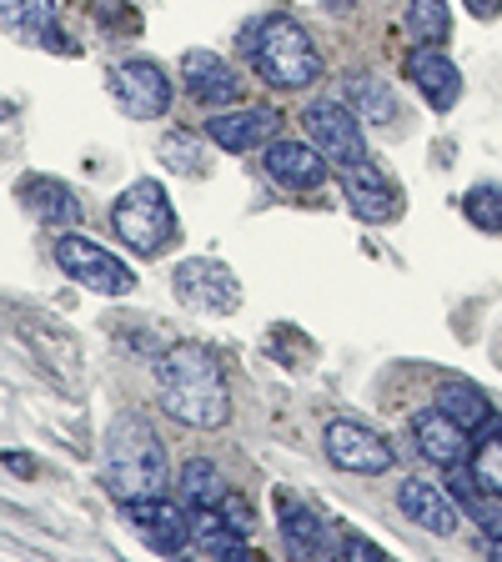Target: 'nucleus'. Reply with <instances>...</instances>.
I'll return each mask as SVG.
<instances>
[{
  "label": "nucleus",
  "mask_w": 502,
  "mask_h": 562,
  "mask_svg": "<svg viewBox=\"0 0 502 562\" xmlns=\"http://www.w3.org/2000/svg\"><path fill=\"white\" fill-rule=\"evenodd\" d=\"M156 392H161L166 417H176L181 427L211 432V427H226V417H232L222 362L197 341H181V347L166 351L161 367H156Z\"/></svg>",
  "instance_id": "nucleus-1"
},
{
  "label": "nucleus",
  "mask_w": 502,
  "mask_h": 562,
  "mask_svg": "<svg viewBox=\"0 0 502 562\" xmlns=\"http://www.w3.org/2000/svg\"><path fill=\"white\" fill-rule=\"evenodd\" d=\"M101 482L116 503L131 497H156L166 492V447L152 432L146 417H116L105 432V452H101Z\"/></svg>",
  "instance_id": "nucleus-2"
},
{
  "label": "nucleus",
  "mask_w": 502,
  "mask_h": 562,
  "mask_svg": "<svg viewBox=\"0 0 502 562\" xmlns=\"http://www.w3.org/2000/svg\"><path fill=\"white\" fill-rule=\"evenodd\" d=\"M242 50L261 70V81L277 91H302L322 76V50L312 46V35L292 15H267V21L246 25Z\"/></svg>",
  "instance_id": "nucleus-3"
},
{
  "label": "nucleus",
  "mask_w": 502,
  "mask_h": 562,
  "mask_svg": "<svg viewBox=\"0 0 502 562\" xmlns=\"http://www.w3.org/2000/svg\"><path fill=\"white\" fill-rule=\"evenodd\" d=\"M111 226L136 257H161L176 241V216L161 181H136V187L121 191L116 206H111Z\"/></svg>",
  "instance_id": "nucleus-4"
},
{
  "label": "nucleus",
  "mask_w": 502,
  "mask_h": 562,
  "mask_svg": "<svg viewBox=\"0 0 502 562\" xmlns=\"http://www.w3.org/2000/svg\"><path fill=\"white\" fill-rule=\"evenodd\" d=\"M56 267L66 271L70 281H81V286H91V292L101 296H126L131 286H136V277H131V267H121V257H111L105 246L86 241V236L66 232L56 241Z\"/></svg>",
  "instance_id": "nucleus-5"
},
{
  "label": "nucleus",
  "mask_w": 502,
  "mask_h": 562,
  "mask_svg": "<svg viewBox=\"0 0 502 562\" xmlns=\"http://www.w3.org/2000/svg\"><path fill=\"white\" fill-rule=\"evenodd\" d=\"M302 126H306V140H312L316 151L327 156L332 166H357L367 161V140H362V116H352L347 105L337 101H312L302 111Z\"/></svg>",
  "instance_id": "nucleus-6"
},
{
  "label": "nucleus",
  "mask_w": 502,
  "mask_h": 562,
  "mask_svg": "<svg viewBox=\"0 0 502 562\" xmlns=\"http://www.w3.org/2000/svg\"><path fill=\"white\" fill-rule=\"evenodd\" d=\"M111 95L136 121H161L171 111V76L156 60H121L111 70Z\"/></svg>",
  "instance_id": "nucleus-7"
},
{
  "label": "nucleus",
  "mask_w": 502,
  "mask_h": 562,
  "mask_svg": "<svg viewBox=\"0 0 502 562\" xmlns=\"http://www.w3.org/2000/svg\"><path fill=\"white\" fill-rule=\"evenodd\" d=\"M277 517H281V538H287V552L302 562H322V558H342V538L327 517L306 507L292 492H277Z\"/></svg>",
  "instance_id": "nucleus-8"
},
{
  "label": "nucleus",
  "mask_w": 502,
  "mask_h": 562,
  "mask_svg": "<svg viewBox=\"0 0 502 562\" xmlns=\"http://www.w3.org/2000/svg\"><path fill=\"white\" fill-rule=\"evenodd\" d=\"M121 513L136 527V538L152 552H161V558H176V552L191 548V517L176 503H166L161 492L156 497H131V503H121Z\"/></svg>",
  "instance_id": "nucleus-9"
},
{
  "label": "nucleus",
  "mask_w": 502,
  "mask_h": 562,
  "mask_svg": "<svg viewBox=\"0 0 502 562\" xmlns=\"http://www.w3.org/2000/svg\"><path fill=\"white\" fill-rule=\"evenodd\" d=\"M176 296L197 312H236L242 306V281L222 267V261H181L176 267Z\"/></svg>",
  "instance_id": "nucleus-10"
},
{
  "label": "nucleus",
  "mask_w": 502,
  "mask_h": 562,
  "mask_svg": "<svg viewBox=\"0 0 502 562\" xmlns=\"http://www.w3.org/2000/svg\"><path fill=\"white\" fill-rule=\"evenodd\" d=\"M322 442H327L332 468H342V472H357V477L392 472V447H387L372 427H362V422H332Z\"/></svg>",
  "instance_id": "nucleus-11"
},
{
  "label": "nucleus",
  "mask_w": 502,
  "mask_h": 562,
  "mask_svg": "<svg viewBox=\"0 0 502 562\" xmlns=\"http://www.w3.org/2000/svg\"><path fill=\"white\" fill-rule=\"evenodd\" d=\"M281 131V116L271 105H242V111H222V116L207 121V136L222 146V151H257L271 146Z\"/></svg>",
  "instance_id": "nucleus-12"
},
{
  "label": "nucleus",
  "mask_w": 502,
  "mask_h": 562,
  "mask_svg": "<svg viewBox=\"0 0 502 562\" xmlns=\"http://www.w3.org/2000/svg\"><path fill=\"white\" fill-rule=\"evenodd\" d=\"M181 81H187L191 101L216 105V111L242 101V76H236L216 50H187V56H181Z\"/></svg>",
  "instance_id": "nucleus-13"
},
{
  "label": "nucleus",
  "mask_w": 502,
  "mask_h": 562,
  "mask_svg": "<svg viewBox=\"0 0 502 562\" xmlns=\"http://www.w3.org/2000/svg\"><path fill=\"white\" fill-rule=\"evenodd\" d=\"M412 442H417V452L427 457L433 468L457 472L462 462H468V427L453 422L443 407L417 412V417H412Z\"/></svg>",
  "instance_id": "nucleus-14"
},
{
  "label": "nucleus",
  "mask_w": 502,
  "mask_h": 562,
  "mask_svg": "<svg viewBox=\"0 0 502 562\" xmlns=\"http://www.w3.org/2000/svg\"><path fill=\"white\" fill-rule=\"evenodd\" d=\"M408 81L422 91V101L433 105V111H453L457 95H462V76H457V66L443 56L437 46H412L408 50Z\"/></svg>",
  "instance_id": "nucleus-15"
},
{
  "label": "nucleus",
  "mask_w": 502,
  "mask_h": 562,
  "mask_svg": "<svg viewBox=\"0 0 502 562\" xmlns=\"http://www.w3.org/2000/svg\"><path fill=\"white\" fill-rule=\"evenodd\" d=\"M327 156L316 151V146H302V140H271L267 146V176L281 181V187L292 191H312L327 181Z\"/></svg>",
  "instance_id": "nucleus-16"
},
{
  "label": "nucleus",
  "mask_w": 502,
  "mask_h": 562,
  "mask_svg": "<svg viewBox=\"0 0 502 562\" xmlns=\"http://www.w3.org/2000/svg\"><path fill=\"white\" fill-rule=\"evenodd\" d=\"M398 507L408 513V522H417L422 532H437V538H447V532H457V503L447 497L443 487H433V482H417L408 477L398 487Z\"/></svg>",
  "instance_id": "nucleus-17"
},
{
  "label": "nucleus",
  "mask_w": 502,
  "mask_h": 562,
  "mask_svg": "<svg viewBox=\"0 0 502 562\" xmlns=\"http://www.w3.org/2000/svg\"><path fill=\"white\" fill-rule=\"evenodd\" d=\"M342 187H347V201H352V211H357L362 222H392V216L402 211L398 191L387 187V176L377 171L372 161L347 166V176H342Z\"/></svg>",
  "instance_id": "nucleus-18"
},
{
  "label": "nucleus",
  "mask_w": 502,
  "mask_h": 562,
  "mask_svg": "<svg viewBox=\"0 0 502 562\" xmlns=\"http://www.w3.org/2000/svg\"><path fill=\"white\" fill-rule=\"evenodd\" d=\"M60 11H66V0H0V21L11 25V31H21L25 41H35V46L70 50L66 35L56 31Z\"/></svg>",
  "instance_id": "nucleus-19"
},
{
  "label": "nucleus",
  "mask_w": 502,
  "mask_h": 562,
  "mask_svg": "<svg viewBox=\"0 0 502 562\" xmlns=\"http://www.w3.org/2000/svg\"><path fill=\"white\" fill-rule=\"evenodd\" d=\"M437 407L447 412L453 422H462L468 432H498V417H492V402H488V392L482 386H472V382H447L443 392H437Z\"/></svg>",
  "instance_id": "nucleus-20"
},
{
  "label": "nucleus",
  "mask_w": 502,
  "mask_h": 562,
  "mask_svg": "<svg viewBox=\"0 0 502 562\" xmlns=\"http://www.w3.org/2000/svg\"><path fill=\"white\" fill-rule=\"evenodd\" d=\"M25 196H31V211L46 226L81 222V201H76V191L60 187V181H51V176H41V181H25Z\"/></svg>",
  "instance_id": "nucleus-21"
},
{
  "label": "nucleus",
  "mask_w": 502,
  "mask_h": 562,
  "mask_svg": "<svg viewBox=\"0 0 502 562\" xmlns=\"http://www.w3.org/2000/svg\"><path fill=\"white\" fill-rule=\"evenodd\" d=\"M176 492H181V503H187V507H216L232 487L222 482L216 462H207V457H191L187 468H181V477H176Z\"/></svg>",
  "instance_id": "nucleus-22"
},
{
  "label": "nucleus",
  "mask_w": 502,
  "mask_h": 562,
  "mask_svg": "<svg viewBox=\"0 0 502 562\" xmlns=\"http://www.w3.org/2000/svg\"><path fill=\"white\" fill-rule=\"evenodd\" d=\"M453 31V15H447V0H412L408 5V35L417 46H437Z\"/></svg>",
  "instance_id": "nucleus-23"
},
{
  "label": "nucleus",
  "mask_w": 502,
  "mask_h": 562,
  "mask_svg": "<svg viewBox=\"0 0 502 562\" xmlns=\"http://www.w3.org/2000/svg\"><path fill=\"white\" fill-rule=\"evenodd\" d=\"M472 482H478L488 497H498L502 503V427L472 447Z\"/></svg>",
  "instance_id": "nucleus-24"
},
{
  "label": "nucleus",
  "mask_w": 502,
  "mask_h": 562,
  "mask_svg": "<svg viewBox=\"0 0 502 562\" xmlns=\"http://www.w3.org/2000/svg\"><path fill=\"white\" fill-rule=\"evenodd\" d=\"M352 101H357V116L362 121H392L398 116V105H392V91H387L382 81H372V76H357L352 81Z\"/></svg>",
  "instance_id": "nucleus-25"
},
{
  "label": "nucleus",
  "mask_w": 502,
  "mask_h": 562,
  "mask_svg": "<svg viewBox=\"0 0 502 562\" xmlns=\"http://www.w3.org/2000/svg\"><path fill=\"white\" fill-rule=\"evenodd\" d=\"M462 211H468V222L482 226V232H502V187H492V181L472 187Z\"/></svg>",
  "instance_id": "nucleus-26"
},
{
  "label": "nucleus",
  "mask_w": 502,
  "mask_h": 562,
  "mask_svg": "<svg viewBox=\"0 0 502 562\" xmlns=\"http://www.w3.org/2000/svg\"><path fill=\"white\" fill-rule=\"evenodd\" d=\"M161 156H171V171H181V176H197L201 171V156L191 151L187 136H166L161 140Z\"/></svg>",
  "instance_id": "nucleus-27"
},
{
  "label": "nucleus",
  "mask_w": 502,
  "mask_h": 562,
  "mask_svg": "<svg viewBox=\"0 0 502 562\" xmlns=\"http://www.w3.org/2000/svg\"><path fill=\"white\" fill-rule=\"evenodd\" d=\"M216 513H222V522H226V527H236L242 538L252 532V507H246L242 497H236V492H226L222 503H216Z\"/></svg>",
  "instance_id": "nucleus-28"
},
{
  "label": "nucleus",
  "mask_w": 502,
  "mask_h": 562,
  "mask_svg": "<svg viewBox=\"0 0 502 562\" xmlns=\"http://www.w3.org/2000/svg\"><path fill=\"white\" fill-rule=\"evenodd\" d=\"M342 558H352V562H362V558H372V562H382L387 552L377 548V542H362V538H342Z\"/></svg>",
  "instance_id": "nucleus-29"
},
{
  "label": "nucleus",
  "mask_w": 502,
  "mask_h": 562,
  "mask_svg": "<svg viewBox=\"0 0 502 562\" xmlns=\"http://www.w3.org/2000/svg\"><path fill=\"white\" fill-rule=\"evenodd\" d=\"M468 11L478 21H492V15H502V0H468Z\"/></svg>",
  "instance_id": "nucleus-30"
},
{
  "label": "nucleus",
  "mask_w": 502,
  "mask_h": 562,
  "mask_svg": "<svg viewBox=\"0 0 502 562\" xmlns=\"http://www.w3.org/2000/svg\"><path fill=\"white\" fill-rule=\"evenodd\" d=\"M492 558H498V562H502V538H498V542H492Z\"/></svg>",
  "instance_id": "nucleus-31"
}]
</instances>
